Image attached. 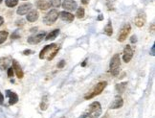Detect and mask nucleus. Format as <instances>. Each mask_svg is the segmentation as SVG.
<instances>
[{
	"instance_id": "obj_1",
	"label": "nucleus",
	"mask_w": 155,
	"mask_h": 118,
	"mask_svg": "<svg viewBox=\"0 0 155 118\" xmlns=\"http://www.w3.org/2000/svg\"><path fill=\"white\" fill-rule=\"evenodd\" d=\"M61 49L59 45L56 43L48 44L43 47V49L39 53V59L40 60H46V61H52L58 54V52Z\"/></svg>"
},
{
	"instance_id": "obj_2",
	"label": "nucleus",
	"mask_w": 155,
	"mask_h": 118,
	"mask_svg": "<svg viewBox=\"0 0 155 118\" xmlns=\"http://www.w3.org/2000/svg\"><path fill=\"white\" fill-rule=\"evenodd\" d=\"M103 110L100 102L95 101L89 105V107L83 111L80 118H99L102 115Z\"/></svg>"
},
{
	"instance_id": "obj_3",
	"label": "nucleus",
	"mask_w": 155,
	"mask_h": 118,
	"mask_svg": "<svg viewBox=\"0 0 155 118\" xmlns=\"http://www.w3.org/2000/svg\"><path fill=\"white\" fill-rule=\"evenodd\" d=\"M120 67H121V58L119 54H115L112 57L111 62H110V73L112 76L114 77H117L120 73Z\"/></svg>"
},
{
	"instance_id": "obj_4",
	"label": "nucleus",
	"mask_w": 155,
	"mask_h": 118,
	"mask_svg": "<svg viewBox=\"0 0 155 118\" xmlns=\"http://www.w3.org/2000/svg\"><path fill=\"white\" fill-rule=\"evenodd\" d=\"M107 86V83L106 82H100L99 84L96 85V86H95L93 89L91 91H89L86 95L84 96V99L85 100H90L94 97H96L98 95H100L101 93H102L104 91V89Z\"/></svg>"
},
{
	"instance_id": "obj_5",
	"label": "nucleus",
	"mask_w": 155,
	"mask_h": 118,
	"mask_svg": "<svg viewBox=\"0 0 155 118\" xmlns=\"http://www.w3.org/2000/svg\"><path fill=\"white\" fill-rule=\"evenodd\" d=\"M58 19V12L57 10H51L50 12H48V14L43 17V22L46 25L50 26L54 24Z\"/></svg>"
},
{
	"instance_id": "obj_6",
	"label": "nucleus",
	"mask_w": 155,
	"mask_h": 118,
	"mask_svg": "<svg viewBox=\"0 0 155 118\" xmlns=\"http://www.w3.org/2000/svg\"><path fill=\"white\" fill-rule=\"evenodd\" d=\"M131 31V26L128 23L127 24H124L122 28H121V31L119 33V36H118V41H120V42H124V40L127 39V36L129 35Z\"/></svg>"
},
{
	"instance_id": "obj_7",
	"label": "nucleus",
	"mask_w": 155,
	"mask_h": 118,
	"mask_svg": "<svg viewBox=\"0 0 155 118\" xmlns=\"http://www.w3.org/2000/svg\"><path fill=\"white\" fill-rule=\"evenodd\" d=\"M133 54H134V52H133V49L131 48V46L130 45H126V47H124V52H123V60H124V62L128 63L131 61V59H132Z\"/></svg>"
},
{
	"instance_id": "obj_8",
	"label": "nucleus",
	"mask_w": 155,
	"mask_h": 118,
	"mask_svg": "<svg viewBox=\"0 0 155 118\" xmlns=\"http://www.w3.org/2000/svg\"><path fill=\"white\" fill-rule=\"evenodd\" d=\"M61 6H62V8L67 12L75 11L78 8V4L75 0H64L61 3Z\"/></svg>"
},
{
	"instance_id": "obj_9",
	"label": "nucleus",
	"mask_w": 155,
	"mask_h": 118,
	"mask_svg": "<svg viewBox=\"0 0 155 118\" xmlns=\"http://www.w3.org/2000/svg\"><path fill=\"white\" fill-rule=\"evenodd\" d=\"M46 37V33H38L37 35H34V36H31L30 38H28V42L30 44H38L39 43L41 40H43V39H45Z\"/></svg>"
},
{
	"instance_id": "obj_10",
	"label": "nucleus",
	"mask_w": 155,
	"mask_h": 118,
	"mask_svg": "<svg viewBox=\"0 0 155 118\" xmlns=\"http://www.w3.org/2000/svg\"><path fill=\"white\" fill-rule=\"evenodd\" d=\"M124 106V100L120 95H117L115 99L113 100V102L109 105V109L110 110H118L121 109Z\"/></svg>"
},
{
	"instance_id": "obj_11",
	"label": "nucleus",
	"mask_w": 155,
	"mask_h": 118,
	"mask_svg": "<svg viewBox=\"0 0 155 118\" xmlns=\"http://www.w3.org/2000/svg\"><path fill=\"white\" fill-rule=\"evenodd\" d=\"M146 21H147V16H146V14L145 13H140L138 14V15H136L135 19H134V22H135V25L137 27H143L145 24H146Z\"/></svg>"
},
{
	"instance_id": "obj_12",
	"label": "nucleus",
	"mask_w": 155,
	"mask_h": 118,
	"mask_svg": "<svg viewBox=\"0 0 155 118\" xmlns=\"http://www.w3.org/2000/svg\"><path fill=\"white\" fill-rule=\"evenodd\" d=\"M12 62H13V69H14V72H15L17 78L18 79H22L23 77H24V72H23V70L20 66V64L17 62V61L15 60H13L12 61Z\"/></svg>"
},
{
	"instance_id": "obj_13",
	"label": "nucleus",
	"mask_w": 155,
	"mask_h": 118,
	"mask_svg": "<svg viewBox=\"0 0 155 118\" xmlns=\"http://www.w3.org/2000/svg\"><path fill=\"white\" fill-rule=\"evenodd\" d=\"M58 16L61 17V19L63 21H66V22H72L75 19L74 15H72V14L70 13V12H67V11H62V12H61V13L58 14Z\"/></svg>"
},
{
	"instance_id": "obj_14",
	"label": "nucleus",
	"mask_w": 155,
	"mask_h": 118,
	"mask_svg": "<svg viewBox=\"0 0 155 118\" xmlns=\"http://www.w3.org/2000/svg\"><path fill=\"white\" fill-rule=\"evenodd\" d=\"M6 95L9 98V105L13 106L18 102V95L12 90H6Z\"/></svg>"
},
{
	"instance_id": "obj_15",
	"label": "nucleus",
	"mask_w": 155,
	"mask_h": 118,
	"mask_svg": "<svg viewBox=\"0 0 155 118\" xmlns=\"http://www.w3.org/2000/svg\"><path fill=\"white\" fill-rule=\"evenodd\" d=\"M31 10H32V4L27 3V4H23L19 6V8L17 9L16 13L18 15H27L28 12H30Z\"/></svg>"
},
{
	"instance_id": "obj_16",
	"label": "nucleus",
	"mask_w": 155,
	"mask_h": 118,
	"mask_svg": "<svg viewBox=\"0 0 155 118\" xmlns=\"http://www.w3.org/2000/svg\"><path fill=\"white\" fill-rule=\"evenodd\" d=\"M11 62H12V59L10 57L0 58V69H1V70L8 69Z\"/></svg>"
},
{
	"instance_id": "obj_17",
	"label": "nucleus",
	"mask_w": 155,
	"mask_h": 118,
	"mask_svg": "<svg viewBox=\"0 0 155 118\" xmlns=\"http://www.w3.org/2000/svg\"><path fill=\"white\" fill-rule=\"evenodd\" d=\"M38 8L41 11H46L51 8V3L47 0H38L37 2Z\"/></svg>"
},
{
	"instance_id": "obj_18",
	"label": "nucleus",
	"mask_w": 155,
	"mask_h": 118,
	"mask_svg": "<svg viewBox=\"0 0 155 118\" xmlns=\"http://www.w3.org/2000/svg\"><path fill=\"white\" fill-rule=\"evenodd\" d=\"M38 11H35V10H31L28 13V15H27V20L29 22H35V21H37L38 19Z\"/></svg>"
},
{
	"instance_id": "obj_19",
	"label": "nucleus",
	"mask_w": 155,
	"mask_h": 118,
	"mask_svg": "<svg viewBox=\"0 0 155 118\" xmlns=\"http://www.w3.org/2000/svg\"><path fill=\"white\" fill-rule=\"evenodd\" d=\"M59 29H55V30L51 31V33H49L48 35H46L45 37V40H52V39H57V37L59 35Z\"/></svg>"
},
{
	"instance_id": "obj_20",
	"label": "nucleus",
	"mask_w": 155,
	"mask_h": 118,
	"mask_svg": "<svg viewBox=\"0 0 155 118\" xmlns=\"http://www.w3.org/2000/svg\"><path fill=\"white\" fill-rule=\"evenodd\" d=\"M104 34L107 35L108 37L112 36V34H113V27H112V24H111V21L108 20V23L106 24V26L104 27Z\"/></svg>"
},
{
	"instance_id": "obj_21",
	"label": "nucleus",
	"mask_w": 155,
	"mask_h": 118,
	"mask_svg": "<svg viewBox=\"0 0 155 118\" xmlns=\"http://www.w3.org/2000/svg\"><path fill=\"white\" fill-rule=\"evenodd\" d=\"M127 82H124V83H121V84H119L116 86V90L117 92L119 93H124V90H126V88H127Z\"/></svg>"
},
{
	"instance_id": "obj_22",
	"label": "nucleus",
	"mask_w": 155,
	"mask_h": 118,
	"mask_svg": "<svg viewBox=\"0 0 155 118\" xmlns=\"http://www.w3.org/2000/svg\"><path fill=\"white\" fill-rule=\"evenodd\" d=\"M9 36V33L7 31H0V44L5 42V40L7 39Z\"/></svg>"
},
{
	"instance_id": "obj_23",
	"label": "nucleus",
	"mask_w": 155,
	"mask_h": 118,
	"mask_svg": "<svg viewBox=\"0 0 155 118\" xmlns=\"http://www.w3.org/2000/svg\"><path fill=\"white\" fill-rule=\"evenodd\" d=\"M48 108V100H47V96H44L42 98V102L40 104V110H46Z\"/></svg>"
},
{
	"instance_id": "obj_24",
	"label": "nucleus",
	"mask_w": 155,
	"mask_h": 118,
	"mask_svg": "<svg viewBox=\"0 0 155 118\" xmlns=\"http://www.w3.org/2000/svg\"><path fill=\"white\" fill-rule=\"evenodd\" d=\"M5 3L8 7L13 8V7H15V6L18 4V0H5Z\"/></svg>"
},
{
	"instance_id": "obj_25",
	"label": "nucleus",
	"mask_w": 155,
	"mask_h": 118,
	"mask_svg": "<svg viewBox=\"0 0 155 118\" xmlns=\"http://www.w3.org/2000/svg\"><path fill=\"white\" fill-rule=\"evenodd\" d=\"M85 15V11L83 8H79V9H77V13H76V16L78 17V19H82L83 16H84Z\"/></svg>"
},
{
	"instance_id": "obj_26",
	"label": "nucleus",
	"mask_w": 155,
	"mask_h": 118,
	"mask_svg": "<svg viewBox=\"0 0 155 118\" xmlns=\"http://www.w3.org/2000/svg\"><path fill=\"white\" fill-rule=\"evenodd\" d=\"M50 3H51V6H53V7L58 8L61 5V0H52Z\"/></svg>"
},
{
	"instance_id": "obj_27",
	"label": "nucleus",
	"mask_w": 155,
	"mask_h": 118,
	"mask_svg": "<svg viewBox=\"0 0 155 118\" xmlns=\"http://www.w3.org/2000/svg\"><path fill=\"white\" fill-rule=\"evenodd\" d=\"M13 76H14V69H13V67H9L8 68V77L12 78Z\"/></svg>"
},
{
	"instance_id": "obj_28",
	"label": "nucleus",
	"mask_w": 155,
	"mask_h": 118,
	"mask_svg": "<svg viewBox=\"0 0 155 118\" xmlns=\"http://www.w3.org/2000/svg\"><path fill=\"white\" fill-rule=\"evenodd\" d=\"M64 66H65V61L64 60H61V62H59L58 63V68H63L64 67Z\"/></svg>"
},
{
	"instance_id": "obj_29",
	"label": "nucleus",
	"mask_w": 155,
	"mask_h": 118,
	"mask_svg": "<svg viewBox=\"0 0 155 118\" xmlns=\"http://www.w3.org/2000/svg\"><path fill=\"white\" fill-rule=\"evenodd\" d=\"M11 38L13 39H19L20 38V36L18 35V33H17V31H15L14 34H12V36H11Z\"/></svg>"
},
{
	"instance_id": "obj_30",
	"label": "nucleus",
	"mask_w": 155,
	"mask_h": 118,
	"mask_svg": "<svg viewBox=\"0 0 155 118\" xmlns=\"http://www.w3.org/2000/svg\"><path fill=\"white\" fill-rule=\"evenodd\" d=\"M32 53H33V51H32V50H30V49H27V50H24V51H23V54H24L25 56L31 55Z\"/></svg>"
},
{
	"instance_id": "obj_31",
	"label": "nucleus",
	"mask_w": 155,
	"mask_h": 118,
	"mask_svg": "<svg viewBox=\"0 0 155 118\" xmlns=\"http://www.w3.org/2000/svg\"><path fill=\"white\" fill-rule=\"evenodd\" d=\"M136 41H137V37L134 35V36L131 37V39H130V42H131V43H135Z\"/></svg>"
},
{
	"instance_id": "obj_32",
	"label": "nucleus",
	"mask_w": 155,
	"mask_h": 118,
	"mask_svg": "<svg viewBox=\"0 0 155 118\" xmlns=\"http://www.w3.org/2000/svg\"><path fill=\"white\" fill-rule=\"evenodd\" d=\"M4 102V96H3V94L1 93V91H0V105H2Z\"/></svg>"
},
{
	"instance_id": "obj_33",
	"label": "nucleus",
	"mask_w": 155,
	"mask_h": 118,
	"mask_svg": "<svg viewBox=\"0 0 155 118\" xmlns=\"http://www.w3.org/2000/svg\"><path fill=\"white\" fill-rule=\"evenodd\" d=\"M89 1H90V0H81V4H83V5H87L89 3Z\"/></svg>"
},
{
	"instance_id": "obj_34",
	"label": "nucleus",
	"mask_w": 155,
	"mask_h": 118,
	"mask_svg": "<svg viewBox=\"0 0 155 118\" xmlns=\"http://www.w3.org/2000/svg\"><path fill=\"white\" fill-rule=\"evenodd\" d=\"M154 49H155V47H154V44H153V45H152V47H151V52H150V55H151V56H154V55H155Z\"/></svg>"
},
{
	"instance_id": "obj_35",
	"label": "nucleus",
	"mask_w": 155,
	"mask_h": 118,
	"mask_svg": "<svg viewBox=\"0 0 155 118\" xmlns=\"http://www.w3.org/2000/svg\"><path fill=\"white\" fill-rule=\"evenodd\" d=\"M3 23H4V19L2 16H0V26H2Z\"/></svg>"
},
{
	"instance_id": "obj_36",
	"label": "nucleus",
	"mask_w": 155,
	"mask_h": 118,
	"mask_svg": "<svg viewBox=\"0 0 155 118\" xmlns=\"http://www.w3.org/2000/svg\"><path fill=\"white\" fill-rule=\"evenodd\" d=\"M86 62H87V60H85L84 62H83L82 64H81V66H86Z\"/></svg>"
},
{
	"instance_id": "obj_37",
	"label": "nucleus",
	"mask_w": 155,
	"mask_h": 118,
	"mask_svg": "<svg viewBox=\"0 0 155 118\" xmlns=\"http://www.w3.org/2000/svg\"><path fill=\"white\" fill-rule=\"evenodd\" d=\"M151 32L152 33L154 32V24H153V23H152V25H151Z\"/></svg>"
},
{
	"instance_id": "obj_38",
	"label": "nucleus",
	"mask_w": 155,
	"mask_h": 118,
	"mask_svg": "<svg viewBox=\"0 0 155 118\" xmlns=\"http://www.w3.org/2000/svg\"><path fill=\"white\" fill-rule=\"evenodd\" d=\"M2 3V0H0V4H1Z\"/></svg>"
},
{
	"instance_id": "obj_39",
	"label": "nucleus",
	"mask_w": 155,
	"mask_h": 118,
	"mask_svg": "<svg viewBox=\"0 0 155 118\" xmlns=\"http://www.w3.org/2000/svg\"><path fill=\"white\" fill-rule=\"evenodd\" d=\"M23 1H25V0H23Z\"/></svg>"
}]
</instances>
